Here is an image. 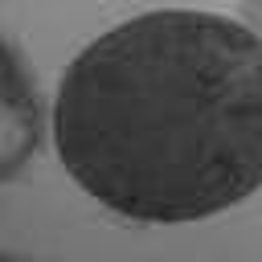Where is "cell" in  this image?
Listing matches in <instances>:
<instances>
[{
    "label": "cell",
    "mask_w": 262,
    "mask_h": 262,
    "mask_svg": "<svg viewBox=\"0 0 262 262\" xmlns=\"http://www.w3.org/2000/svg\"><path fill=\"white\" fill-rule=\"evenodd\" d=\"M53 143L98 205L201 221L262 188V37L196 8L139 12L61 74Z\"/></svg>",
    "instance_id": "cell-1"
},
{
    "label": "cell",
    "mask_w": 262,
    "mask_h": 262,
    "mask_svg": "<svg viewBox=\"0 0 262 262\" xmlns=\"http://www.w3.org/2000/svg\"><path fill=\"white\" fill-rule=\"evenodd\" d=\"M41 139V115H37V90L29 86L20 70V53L12 41H4V168L0 176L12 180L20 164L37 151Z\"/></svg>",
    "instance_id": "cell-2"
},
{
    "label": "cell",
    "mask_w": 262,
    "mask_h": 262,
    "mask_svg": "<svg viewBox=\"0 0 262 262\" xmlns=\"http://www.w3.org/2000/svg\"><path fill=\"white\" fill-rule=\"evenodd\" d=\"M242 16H246V25L262 37V0H242Z\"/></svg>",
    "instance_id": "cell-3"
}]
</instances>
